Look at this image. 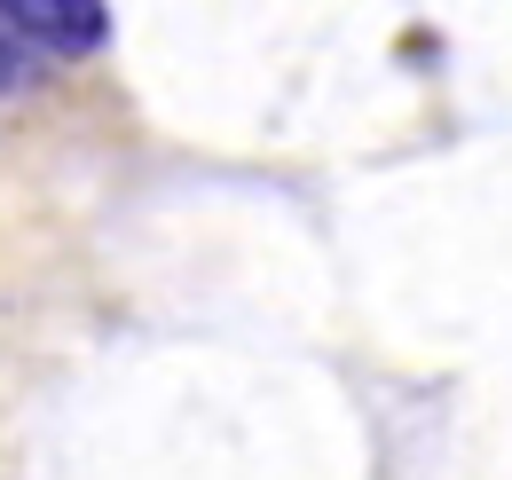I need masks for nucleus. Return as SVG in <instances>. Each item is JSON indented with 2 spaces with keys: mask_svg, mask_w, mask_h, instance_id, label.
Masks as SVG:
<instances>
[{
  "mask_svg": "<svg viewBox=\"0 0 512 480\" xmlns=\"http://www.w3.org/2000/svg\"><path fill=\"white\" fill-rule=\"evenodd\" d=\"M0 24L48 56H95L111 40V0H0Z\"/></svg>",
  "mask_w": 512,
  "mask_h": 480,
  "instance_id": "nucleus-1",
  "label": "nucleus"
},
{
  "mask_svg": "<svg viewBox=\"0 0 512 480\" xmlns=\"http://www.w3.org/2000/svg\"><path fill=\"white\" fill-rule=\"evenodd\" d=\"M24 79H32V56L16 48V32H0V95H16Z\"/></svg>",
  "mask_w": 512,
  "mask_h": 480,
  "instance_id": "nucleus-2",
  "label": "nucleus"
}]
</instances>
